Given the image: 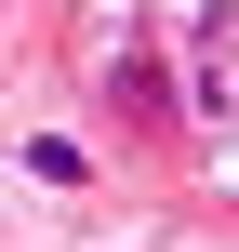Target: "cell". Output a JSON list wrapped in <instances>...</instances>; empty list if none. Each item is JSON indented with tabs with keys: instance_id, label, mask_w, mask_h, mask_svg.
<instances>
[{
	"instance_id": "obj_1",
	"label": "cell",
	"mask_w": 239,
	"mask_h": 252,
	"mask_svg": "<svg viewBox=\"0 0 239 252\" xmlns=\"http://www.w3.org/2000/svg\"><path fill=\"white\" fill-rule=\"evenodd\" d=\"M27 173H40V186H80V173H93V159H80V146H67V133H27Z\"/></svg>"
}]
</instances>
